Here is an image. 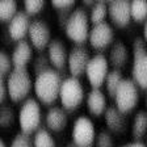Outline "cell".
I'll use <instances>...</instances> for the list:
<instances>
[{
  "instance_id": "6da1fadb",
  "label": "cell",
  "mask_w": 147,
  "mask_h": 147,
  "mask_svg": "<svg viewBox=\"0 0 147 147\" xmlns=\"http://www.w3.org/2000/svg\"><path fill=\"white\" fill-rule=\"evenodd\" d=\"M64 78L61 75L58 70L50 68L49 71L37 75L34 79V93L37 98L42 104L50 105L53 104L57 98H59L61 93V87Z\"/></svg>"
},
{
  "instance_id": "7a4b0ae2",
  "label": "cell",
  "mask_w": 147,
  "mask_h": 147,
  "mask_svg": "<svg viewBox=\"0 0 147 147\" xmlns=\"http://www.w3.org/2000/svg\"><path fill=\"white\" fill-rule=\"evenodd\" d=\"M91 21H89V13L83 7H75L71 11L68 21L66 24V34L72 42L76 45H83L89 37L91 32Z\"/></svg>"
},
{
  "instance_id": "3957f363",
  "label": "cell",
  "mask_w": 147,
  "mask_h": 147,
  "mask_svg": "<svg viewBox=\"0 0 147 147\" xmlns=\"http://www.w3.org/2000/svg\"><path fill=\"white\" fill-rule=\"evenodd\" d=\"M7 87H8L9 98L13 102L26 100L28 95L30 93L34 83L26 68H13V71L5 78Z\"/></svg>"
},
{
  "instance_id": "277c9868",
  "label": "cell",
  "mask_w": 147,
  "mask_h": 147,
  "mask_svg": "<svg viewBox=\"0 0 147 147\" xmlns=\"http://www.w3.org/2000/svg\"><path fill=\"white\" fill-rule=\"evenodd\" d=\"M18 125L22 133L26 134H36L40 130L41 121H42V112L41 105L36 98H26L21 104L18 110Z\"/></svg>"
},
{
  "instance_id": "5b68a950",
  "label": "cell",
  "mask_w": 147,
  "mask_h": 147,
  "mask_svg": "<svg viewBox=\"0 0 147 147\" xmlns=\"http://www.w3.org/2000/svg\"><path fill=\"white\" fill-rule=\"evenodd\" d=\"M59 100L64 110H75L84 100V88L78 78H64L61 87Z\"/></svg>"
},
{
  "instance_id": "8992f818",
  "label": "cell",
  "mask_w": 147,
  "mask_h": 147,
  "mask_svg": "<svg viewBox=\"0 0 147 147\" xmlns=\"http://www.w3.org/2000/svg\"><path fill=\"white\" fill-rule=\"evenodd\" d=\"M116 107L118 108L122 113H129L137 107L139 101V92L138 86L133 79H123L121 86L118 87L116 95H114Z\"/></svg>"
},
{
  "instance_id": "52a82bcc",
  "label": "cell",
  "mask_w": 147,
  "mask_h": 147,
  "mask_svg": "<svg viewBox=\"0 0 147 147\" xmlns=\"http://www.w3.org/2000/svg\"><path fill=\"white\" fill-rule=\"evenodd\" d=\"M96 129L91 119L86 116H80L75 119L71 130V139L72 143L78 147H92L96 142Z\"/></svg>"
},
{
  "instance_id": "ba28073f",
  "label": "cell",
  "mask_w": 147,
  "mask_h": 147,
  "mask_svg": "<svg viewBox=\"0 0 147 147\" xmlns=\"http://www.w3.org/2000/svg\"><path fill=\"white\" fill-rule=\"evenodd\" d=\"M109 61L104 54L93 55L86 70V76L92 88H101L109 74Z\"/></svg>"
},
{
  "instance_id": "9c48e42d",
  "label": "cell",
  "mask_w": 147,
  "mask_h": 147,
  "mask_svg": "<svg viewBox=\"0 0 147 147\" xmlns=\"http://www.w3.org/2000/svg\"><path fill=\"white\" fill-rule=\"evenodd\" d=\"M91 53L84 45H75L68 53L67 68L71 76L79 78L86 74L87 66L91 61Z\"/></svg>"
},
{
  "instance_id": "30bf717a",
  "label": "cell",
  "mask_w": 147,
  "mask_h": 147,
  "mask_svg": "<svg viewBox=\"0 0 147 147\" xmlns=\"http://www.w3.org/2000/svg\"><path fill=\"white\" fill-rule=\"evenodd\" d=\"M88 41L96 50H104L114 43V29L109 22H101L98 25H92Z\"/></svg>"
},
{
  "instance_id": "8fae6325",
  "label": "cell",
  "mask_w": 147,
  "mask_h": 147,
  "mask_svg": "<svg viewBox=\"0 0 147 147\" xmlns=\"http://www.w3.org/2000/svg\"><path fill=\"white\" fill-rule=\"evenodd\" d=\"M29 40L33 47H36L37 50H43L47 49V46L51 42V30L50 26L47 25V22L45 20L41 18H36L33 20L30 24V29H29Z\"/></svg>"
},
{
  "instance_id": "7c38bea8",
  "label": "cell",
  "mask_w": 147,
  "mask_h": 147,
  "mask_svg": "<svg viewBox=\"0 0 147 147\" xmlns=\"http://www.w3.org/2000/svg\"><path fill=\"white\" fill-rule=\"evenodd\" d=\"M109 17L114 25L122 28L130 22L131 18V1L127 0H110L108 1Z\"/></svg>"
},
{
  "instance_id": "4fadbf2b",
  "label": "cell",
  "mask_w": 147,
  "mask_h": 147,
  "mask_svg": "<svg viewBox=\"0 0 147 147\" xmlns=\"http://www.w3.org/2000/svg\"><path fill=\"white\" fill-rule=\"evenodd\" d=\"M30 17L25 11H18V13L8 22V36L11 37V40L13 41H22L25 36L29 34V29H30Z\"/></svg>"
},
{
  "instance_id": "5bb4252c",
  "label": "cell",
  "mask_w": 147,
  "mask_h": 147,
  "mask_svg": "<svg viewBox=\"0 0 147 147\" xmlns=\"http://www.w3.org/2000/svg\"><path fill=\"white\" fill-rule=\"evenodd\" d=\"M68 53L67 47L64 45V42L59 38H54L51 40L50 45L47 46V57L50 59L53 68L55 70H63L67 66V61H68Z\"/></svg>"
},
{
  "instance_id": "9a60e30c",
  "label": "cell",
  "mask_w": 147,
  "mask_h": 147,
  "mask_svg": "<svg viewBox=\"0 0 147 147\" xmlns=\"http://www.w3.org/2000/svg\"><path fill=\"white\" fill-rule=\"evenodd\" d=\"M104 119L109 131L121 134V133H123L126 130L127 119L125 117V113H122L116 105H109L108 107V109L104 113Z\"/></svg>"
},
{
  "instance_id": "2e32d148",
  "label": "cell",
  "mask_w": 147,
  "mask_h": 147,
  "mask_svg": "<svg viewBox=\"0 0 147 147\" xmlns=\"http://www.w3.org/2000/svg\"><path fill=\"white\" fill-rule=\"evenodd\" d=\"M68 122V117L66 110L61 107H51L45 116V123L47 126V130L54 133L62 131Z\"/></svg>"
},
{
  "instance_id": "e0dca14e",
  "label": "cell",
  "mask_w": 147,
  "mask_h": 147,
  "mask_svg": "<svg viewBox=\"0 0 147 147\" xmlns=\"http://www.w3.org/2000/svg\"><path fill=\"white\" fill-rule=\"evenodd\" d=\"M33 59V47L32 43L22 40L16 43L12 51V62L15 68H26L29 62Z\"/></svg>"
},
{
  "instance_id": "ac0fdd59",
  "label": "cell",
  "mask_w": 147,
  "mask_h": 147,
  "mask_svg": "<svg viewBox=\"0 0 147 147\" xmlns=\"http://www.w3.org/2000/svg\"><path fill=\"white\" fill-rule=\"evenodd\" d=\"M87 108L93 116H101L108 109L107 96L100 88H92L87 95Z\"/></svg>"
},
{
  "instance_id": "d6986e66",
  "label": "cell",
  "mask_w": 147,
  "mask_h": 147,
  "mask_svg": "<svg viewBox=\"0 0 147 147\" xmlns=\"http://www.w3.org/2000/svg\"><path fill=\"white\" fill-rule=\"evenodd\" d=\"M129 58H130V51H129L127 46L121 40L116 41L109 50V55H108L109 64L117 70H119L127 63Z\"/></svg>"
},
{
  "instance_id": "ffe728a7",
  "label": "cell",
  "mask_w": 147,
  "mask_h": 147,
  "mask_svg": "<svg viewBox=\"0 0 147 147\" xmlns=\"http://www.w3.org/2000/svg\"><path fill=\"white\" fill-rule=\"evenodd\" d=\"M131 79L138 87H141L142 89H147V55L133 61Z\"/></svg>"
},
{
  "instance_id": "44dd1931",
  "label": "cell",
  "mask_w": 147,
  "mask_h": 147,
  "mask_svg": "<svg viewBox=\"0 0 147 147\" xmlns=\"http://www.w3.org/2000/svg\"><path fill=\"white\" fill-rule=\"evenodd\" d=\"M147 134V110H139L133 118L131 135L135 141H141Z\"/></svg>"
},
{
  "instance_id": "7402d4cb",
  "label": "cell",
  "mask_w": 147,
  "mask_h": 147,
  "mask_svg": "<svg viewBox=\"0 0 147 147\" xmlns=\"http://www.w3.org/2000/svg\"><path fill=\"white\" fill-rule=\"evenodd\" d=\"M109 15L108 11V3L104 0L96 1V4L89 11V21L92 25H98L101 22H105V17Z\"/></svg>"
},
{
  "instance_id": "603a6c76",
  "label": "cell",
  "mask_w": 147,
  "mask_h": 147,
  "mask_svg": "<svg viewBox=\"0 0 147 147\" xmlns=\"http://www.w3.org/2000/svg\"><path fill=\"white\" fill-rule=\"evenodd\" d=\"M123 79H125V78L122 76L121 70H117V68L110 70L109 74H108V76H107V80H105V84H104L108 95L114 97L117 89H118V87L121 86V83H122Z\"/></svg>"
},
{
  "instance_id": "cb8c5ba5",
  "label": "cell",
  "mask_w": 147,
  "mask_h": 147,
  "mask_svg": "<svg viewBox=\"0 0 147 147\" xmlns=\"http://www.w3.org/2000/svg\"><path fill=\"white\" fill-rule=\"evenodd\" d=\"M18 13L17 3L15 0H3L0 3V20L9 22Z\"/></svg>"
},
{
  "instance_id": "d4e9b609",
  "label": "cell",
  "mask_w": 147,
  "mask_h": 147,
  "mask_svg": "<svg viewBox=\"0 0 147 147\" xmlns=\"http://www.w3.org/2000/svg\"><path fill=\"white\" fill-rule=\"evenodd\" d=\"M34 147H57L54 138H53L50 130L47 129H40L33 137Z\"/></svg>"
},
{
  "instance_id": "484cf974",
  "label": "cell",
  "mask_w": 147,
  "mask_h": 147,
  "mask_svg": "<svg viewBox=\"0 0 147 147\" xmlns=\"http://www.w3.org/2000/svg\"><path fill=\"white\" fill-rule=\"evenodd\" d=\"M32 67H33V72L37 75L45 72V71H49L50 68H53L51 63H50V59L47 57V54H43V53H40V54L33 58V63H32Z\"/></svg>"
},
{
  "instance_id": "4316f807",
  "label": "cell",
  "mask_w": 147,
  "mask_h": 147,
  "mask_svg": "<svg viewBox=\"0 0 147 147\" xmlns=\"http://www.w3.org/2000/svg\"><path fill=\"white\" fill-rule=\"evenodd\" d=\"M131 18L135 21L147 20V1L146 0H131Z\"/></svg>"
},
{
  "instance_id": "83f0119b",
  "label": "cell",
  "mask_w": 147,
  "mask_h": 147,
  "mask_svg": "<svg viewBox=\"0 0 147 147\" xmlns=\"http://www.w3.org/2000/svg\"><path fill=\"white\" fill-rule=\"evenodd\" d=\"M12 57H9L5 50L0 51V79H5L9 74L13 71Z\"/></svg>"
},
{
  "instance_id": "f1b7e54d",
  "label": "cell",
  "mask_w": 147,
  "mask_h": 147,
  "mask_svg": "<svg viewBox=\"0 0 147 147\" xmlns=\"http://www.w3.org/2000/svg\"><path fill=\"white\" fill-rule=\"evenodd\" d=\"M131 54H133V61L147 55V42L143 37H137V38H134Z\"/></svg>"
},
{
  "instance_id": "f546056e",
  "label": "cell",
  "mask_w": 147,
  "mask_h": 147,
  "mask_svg": "<svg viewBox=\"0 0 147 147\" xmlns=\"http://www.w3.org/2000/svg\"><path fill=\"white\" fill-rule=\"evenodd\" d=\"M9 147H34V141L30 134L26 133H17L12 142L9 143Z\"/></svg>"
},
{
  "instance_id": "4dcf8cb0",
  "label": "cell",
  "mask_w": 147,
  "mask_h": 147,
  "mask_svg": "<svg viewBox=\"0 0 147 147\" xmlns=\"http://www.w3.org/2000/svg\"><path fill=\"white\" fill-rule=\"evenodd\" d=\"M16 118V114H15V110L11 105L8 104H4L0 109V125L3 127H8L11 123H13Z\"/></svg>"
},
{
  "instance_id": "1f68e13d",
  "label": "cell",
  "mask_w": 147,
  "mask_h": 147,
  "mask_svg": "<svg viewBox=\"0 0 147 147\" xmlns=\"http://www.w3.org/2000/svg\"><path fill=\"white\" fill-rule=\"evenodd\" d=\"M46 1L45 0H25L24 1V11L29 16H34L45 8Z\"/></svg>"
},
{
  "instance_id": "d6a6232c",
  "label": "cell",
  "mask_w": 147,
  "mask_h": 147,
  "mask_svg": "<svg viewBox=\"0 0 147 147\" xmlns=\"http://www.w3.org/2000/svg\"><path fill=\"white\" fill-rule=\"evenodd\" d=\"M96 147H116L114 139L108 130H101L96 137Z\"/></svg>"
},
{
  "instance_id": "836d02e7",
  "label": "cell",
  "mask_w": 147,
  "mask_h": 147,
  "mask_svg": "<svg viewBox=\"0 0 147 147\" xmlns=\"http://www.w3.org/2000/svg\"><path fill=\"white\" fill-rule=\"evenodd\" d=\"M51 5L58 11H68L75 5V1L74 0H53Z\"/></svg>"
},
{
  "instance_id": "e575fe53",
  "label": "cell",
  "mask_w": 147,
  "mask_h": 147,
  "mask_svg": "<svg viewBox=\"0 0 147 147\" xmlns=\"http://www.w3.org/2000/svg\"><path fill=\"white\" fill-rule=\"evenodd\" d=\"M7 97H9L7 82H5V79H0V101L4 102L7 100Z\"/></svg>"
},
{
  "instance_id": "d590c367",
  "label": "cell",
  "mask_w": 147,
  "mask_h": 147,
  "mask_svg": "<svg viewBox=\"0 0 147 147\" xmlns=\"http://www.w3.org/2000/svg\"><path fill=\"white\" fill-rule=\"evenodd\" d=\"M122 147H146V143L141 141H134L131 143H127V144H123Z\"/></svg>"
},
{
  "instance_id": "8d00e7d4",
  "label": "cell",
  "mask_w": 147,
  "mask_h": 147,
  "mask_svg": "<svg viewBox=\"0 0 147 147\" xmlns=\"http://www.w3.org/2000/svg\"><path fill=\"white\" fill-rule=\"evenodd\" d=\"M96 4V1H93V0H84V1H83V5L84 7H93Z\"/></svg>"
},
{
  "instance_id": "74e56055",
  "label": "cell",
  "mask_w": 147,
  "mask_h": 147,
  "mask_svg": "<svg viewBox=\"0 0 147 147\" xmlns=\"http://www.w3.org/2000/svg\"><path fill=\"white\" fill-rule=\"evenodd\" d=\"M143 38L147 42V20L144 21V25H143Z\"/></svg>"
},
{
  "instance_id": "f35d334b",
  "label": "cell",
  "mask_w": 147,
  "mask_h": 147,
  "mask_svg": "<svg viewBox=\"0 0 147 147\" xmlns=\"http://www.w3.org/2000/svg\"><path fill=\"white\" fill-rule=\"evenodd\" d=\"M66 147H78V146L75 143H72V142H70V143H67V146Z\"/></svg>"
},
{
  "instance_id": "ab89813d",
  "label": "cell",
  "mask_w": 147,
  "mask_h": 147,
  "mask_svg": "<svg viewBox=\"0 0 147 147\" xmlns=\"http://www.w3.org/2000/svg\"><path fill=\"white\" fill-rule=\"evenodd\" d=\"M0 147H9V146H7L4 141H0Z\"/></svg>"
},
{
  "instance_id": "60d3db41",
  "label": "cell",
  "mask_w": 147,
  "mask_h": 147,
  "mask_svg": "<svg viewBox=\"0 0 147 147\" xmlns=\"http://www.w3.org/2000/svg\"><path fill=\"white\" fill-rule=\"evenodd\" d=\"M146 108H147V97H146Z\"/></svg>"
},
{
  "instance_id": "b9f144b4",
  "label": "cell",
  "mask_w": 147,
  "mask_h": 147,
  "mask_svg": "<svg viewBox=\"0 0 147 147\" xmlns=\"http://www.w3.org/2000/svg\"><path fill=\"white\" fill-rule=\"evenodd\" d=\"M146 147H147V138H146Z\"/></svg>"
}]
</instances>
